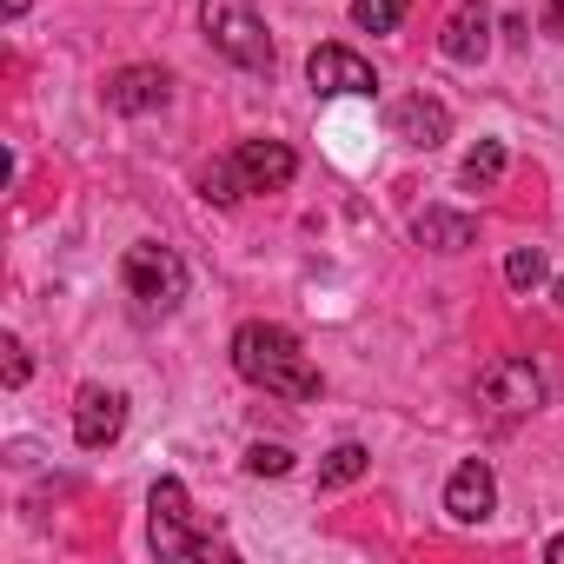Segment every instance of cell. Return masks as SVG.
Returning a JSON list of instances; mask_svg holds the SVG:
<instances>
[{
    "label": "cell",
    "instance_id": "5bb4252c",
    "mask_svg": "<svg viewBox=\"0 0 564 564\" xmlns=\"http://www.w3.org/2000/svg\"><path fill=\"white\" fill-rule=\"evenodd\" d=\"M498 180H505V140H478L465 153V166H458V186L465 193H491Z\"/></svg>",
    "mask_w": 564,
    "mask_h": 564
},
{
    "label": "cell",
    "instance_id": "ffe728a7",
    "mask_svg": "<svg viewBox=\"0 0 564 564\" xmlns=\"http://www.w3.org/2000/svg\"><path fill=\"white\" fill-rule=\"evenodd\" d=\"M0 352H8V386H28V346L21 339H0Z\"/></svg>",
    "mask_w": 564,
    "mask_h": 564
},
{
    "label": "cell",
    "instance_id": "ac0fdd59",
    "mask_svg": "<svg viewBox=\"0 0 564 564\" xmlns=\"http://www.w3.org/2000/svg\"><path fill=\"white\" fill-rule=\"evenodd\" d=\"M246 471H252V478H286V471H293V452H286V445H252V452H246Z\"/></svg>",
    "mask_w": 564,
    "mask_h": 564
},
{
    "label": "cell",
    "instance_id": "4fadbf2b",
    "mask_svg": "<svg viewBox=\"0 0 564 564\" xmlns=\"http://www.w3.org/2000/svg\"><path fill=\"white\" fill-rule=\"evenodd\" d=\"M412 232H419V246H432V252H465V246L478 239V219L445 213V206H425V213L412 219Z\"/></svg>",
    "mask_w": 564,
    "mask_h": 564
},
{
    "label": "cell",
    "instance_id": "44dd1931",
    "mask_svg": "<svg viewBox=\"0 0 564 564\" xmlns=\"http://www.w3.org/2000/svg\"><path fill=\"white\" fill-rule=\"evenodd\" d=\"M544 557H551V564H564V538H551V544H544Z\"/></svg>",
    "mask_w": 564,
    "mask_h": 564
},
{
    "label": "cell",
    "instance_id": "7402d4cb",
    "mask_svg": "<svg viewBox=\"0 0 564 564\" xmlns=\"http://www.w3.org/2000/svg\"><path fill=\"white\" fill-rule=\"evenodd\" d=\"M0 8H8V21H14V14H28V0H0Z\"/></svg>",
    "mask_w": 564,
    "mask_h": 564
},
{
    "label": "cell",
    "instance_id": "7a4b0ae2",
    "mask_svg": "<svg viewBox=\"0 0 564 564\" xmlns=\"http://www.w3.org/2000/svg\"><path fill=\"white\" fill-rule=\"evenodd\" d=\"M199 28H206V41H213L232 67L272 74V41H265V28H259V14L246 8V0H206V8H199Z\"/></svg>",
    "mask_w": 564,
    "mask_h": 564
},
{
    "label": "cell",
    "instance_id": "e0dca14e",
    "mask_svg": "<svg viewBox=\"0 0 564 564\" xmlns=\"http://www.w3.org/2000/svg\"><path fill=\"white\" fill-rule=\"evenodd\" d=\"M505 286H511V293L544 286V252H538V246H518V252L505 259Z\"/></svg>",
    "mask_w": 564,
    "mask_h": 564
},
{
    "label": "cell",
    "instance_id": "2e32d148",
    "mask_svg": "<svg viewBox=\"0 0 564 564\" xmlns=\"http://www.w3.org/2000/svg\"><path fill=\"white\" fill-rule=\"evenodd\" d=\"M405 8H412V0H352V21H359L366 34H392V28L405 21Z\"/></svg>",
    "mask_w": 564,
    "mask_h": 564
},
{
    "label": "cell",
    "instance_id": "9a60e30c",
    "mask_svg": "<svg viewBox=\"0 0 564 564\" xmlns=\"http://www.w3.org/2000/svg\"><path fill=\"white\" fill-rule=\"evenodd\" d=\"M366 465H372V458H366V445H333V452H326V465H319V485H326V491H339V485L366 478Z\"/></svg>",
    "mask_w": 564,
    "mask_h": 564
},
{
    "label": "cell",
    "instance_id": "7c38bea8",
    "mask_svg": "<svg viewBox=\"0 0 564 564\" xmlns=\"http://www.w3.org/2000/svg\"><path fill=\"white\" fill-rule=\"evenodd\" d=\"M107 107L113 113H153V107H166V74L160 67H120L107 80Z\"/></svg>",
    "mask_w": 564,
    "mask_h": 564
},
{
    "label": "cell",
    "instance_id": "277c9868",
    "mask_svg": "<svg viewBox=\"0 0 564 564\" xmlns=\"http://www.w3.org/2000/svg\"><path fill=\"white\" fill-rule=\"evenodd\" d=\"M186 524H193L186 485H180V478H160V485H153V544H160L166 557H213V544L193 538Z\"/></svg>",
    "mask_w": 564,
    "mask_h": 564
},
{
    "label": "cell",
    "instance_id": "603a6c76",
    "mask_svg": "<svg viewBox=\"0 0 564 564\" xmlns=\"http://www.w3.org/2000/svg\"><path fill=\"white\" fill-rule=\"evenodd\" d=\"M557 306H564V279H557Z\"/></svg>",
    "mask_w": 564,
    "mask_h": 564
},
{
    "label": "cell",
    "instance_id": "30bf717a",
    "mask_svg": "<svg viewBox=\"0 0 564 564\" xmlns=\"http://www.w3.org/2000/svg\"><path fill=\"white\" fill-rule=\"evenodd\" d=\"M120 425H127V399L107 392V386H87L80 405H74V438H80L87 452H100V445L120 438Z\"/></svg>",
    "mask_w": 564,
    "mask_h": 564
},
{
    "label": "cell",
    "instance_id": "ba28073f",
    "mask_svg": "<svg viewBox=\"0 0 564 564\" xmlns=\"http://www.w3.org/2000/svg\"><path fill=\"white\" fill-rule=\"evenodd\" d=\"M438 47H445V61H458V67H471V61L491 54V8H485V0H458L452 21H445V34H438Z\"/></svg>",
    "mask_w": 564,
    "mask_h": 564
},
{
    "label": "cell",
    "instance_id": "9c48e42d",
    "mask_svg": "<svg viewBox=\"0 0 564 564\" xmlns=\"http://www.w3.org/2000/svg\"><path fill=\"white\" fill-rule=\"evenodd\" d=\"M232 160H239L246 193H279V186H293V173H300L293 147H279V140H246Z\"/></svg>",
    "mask_w": 564,
    "mask_h": 564
},
{
    "label": "cell",
    "instance_id": "6da1fadb",
    "mask_svg": "<svg viewBox=\"0 0 564 564\" xmlns=\"http://www.w3.org/2000/svg\"><path fill=\"white\" fill-rule=\"evenodd\" d=\"M232 366L246 386L259 392H279V399H319V372L306 366L300 339L286 326H265V319H246L232 333Z\"/></svg>",
    "mask_w": 564,
    "mask_h": 564
},
{
    "label": "cell",
    "instance_id": "d6986e66",
    "mask_svg": "<svg viewBox=\"0 0 564 564\" xmlns=\"http://www.w3.org/2000/svg\"><path fill=\"white\" fill-rule=\"evenodd\" d=\"M246 193V180H239V160H219L213 173H206V199H219V206H232Z\"/></svg>",
    "mask_w": 564,
    "mask_h": 564
},
{
    "label": "cell",
    "instance_id": "5b68a950",
    "mask_svg": "<svg viewBox=\"0 0 564 564\" xmlns=\"http://www.w3.org/2000/svg\"><path fill=\"white\" fill-rule=\"evenodd\" d=\"M478 399L491 405V412H538L544 405V379H538V366L531 359H491L485 372H478Z\"/></svg>",
    "mask_w": 564,
    "mask_h": 564
},
{
    "label": "cell",
    "instance_id": "8992f818",
    "mask_svg": "<svg viewBox=\"0 0 564 564\" xmlns=\"http://www.w3.org/2000/svg\"><path fill=\"white\" fill-rule=\"evenodd\" d=\"M306 80L326 94V100H366L372 87H379V74L352 54V47H313V61H306Z\"/></svg>",
    "mask_w": 564,
    "mask_h": 564
},
{
    "label": "cell",
    "instance_id": "3957f363",
    "mask_svg": "<svg viewBox=\"0 0 564 564\" xmlns=\"http://www.w3.org/2000/svg\"><path fill=\"white\" fill-rule=\"evenodd\" d=\"M120 279H127V293L147 306V313H173L180 300H186V259L173 252V246H127V259H120Z\"/></svg>",
    "mask_w": 564,
    "mask_h": 564
},
{
    "label": "cell",
    "instance_id": "52a82bcc",
    "mask_svg": "<svg viewBox=\"0 0 564 564\" xmlns=\"http://www.w3.org/2000/svg\"><path fill=\"white\" fill-rule=\"evenodd\" d=\"M445 511H452L458 524H485V518L498 511V478H491L485 458H465V465L452 471V485H445Z\"/></svg>",
    "mask_w": 564,
    "mask_h": 564
},
{
    "label": "cell",
    "instance_id": "8fae6325",
    "mask_svg": "<svg viewBox=\"0 0 564 564\" xmlns=\"http://www.w3.org/2000/svg\"><path fill=\"white\" fill-rule=\"evenodd\" d=\"M392 133L405 140V147H445L452 140V113H445V100H432V94H412V100H399L392 107Z\"/></svg>",
    "mask_w": 564,
    "mask_h": 564
}]
</instances>
